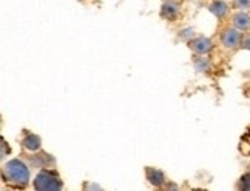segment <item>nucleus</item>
I'll return each instance as SVG.
<instances>
[{
  "mask_svg": "<svg viewBox=\"0 0 250 191\" xmlns=\"http://www.w3.org/2000/svg\"><path fill=\"white\" fill-rule=\"evenodd\" d=\"M179 13V3L178 2H173V0H168L164 5H162L161 9V16L167 19V20H175L176 16Z\"/></svg>",
  "mask_w": 250,
  "mask_h": 191,
  "instance_id": "nucleus-7",
  "label": "nucleus"
},
{
  "mask_svg": "<svg viewBox=\"0 0 250 191\" xmlns=\"http://www.w3.org/2000/svg\"><path fill=\"white\" fill-rule=\"evenodd\" d=\"M22 145L28 151H37L41 148V139L39 136L33 134V133H25L22 137Z\"/></svg>",
  "mask_w": 250,
  "mask_h": 191,
  "instance_id": "nucleus-8",
  "label": "nucleus"
},
{
  "mask_svg": "<svg viewBox=\"0 0 250 191\" xmlns=\"http://www.w3.org/2000/svg\"><path fill=\"white\" fill-rule=\"evenodd\" d=\"M233 8L241 11H250V0H233Z\"/></svg>",
  "mask_w": 250,
  "mask_h": 191,
  "instance_id": "nucleus-13",
  "label": "nucleus"
},
{
  "mask_svg": "<svg viewBox=\"0 0 250 191\" xmlns=\"http://www.w3.org/2000/svg\"><path fill=\"white\" fill-rule=\"evenodd\" d=\"M195 66H196L198 71H208L210 70V62H208L207 57H196Z\"/></svg>",
  "mask_w": 250,
  "mask_h": 191,
  "instance_id": "nucleus-12",
  "label": "nucleus"
},
{
  "mask_svg": "<svg viewBox=\"0 0 250 191\" xmlns=\"http://www.w3.org/2000/svg\"><path fill=\"white\" fill-rule=\"evenodd\" d=\"M241 37H243V31H239L238 28H227V30L223 31L221 34V43H223L224 48L227 50H235V48H239V43H241Z\"/></svg>",
  "mask_w": 250,
  "mask_h": 191,
  "instance_id": "nucleus-3",
  "label": "nucleus"
},
{
  "mask_svg": "<svg viewBox=\"0 0 250 191\" xmlns=\"http://www.w3.org/2000/svg\"><path fill=\"white\" fill-rule=\"evenodd\" d=\"M208 9H210V13L218 19H224L229 14V5L223 2V0H215V2L208 6Z\"/></svg>",
  "mask_w": 250,
  "mask_h": 191,
  "instance_id": "nucleus-9",
  "label": "nucleus"
},
{
  "mask_svg": "<svg viewBox=\"0 0 250 191\" xmlns=\"http://www.w3.org/2000/svg\"><path fill=\"white\" fill-rule=\"evenodd\" d=\"M236 188L244 190V191H250V171H247V173H244L241 177H239Z\"/></svg>",
  "mask_w": 250,
  "mask_h": 191,
  "instance_id": "nucleus-11",
  "label": "nucleus"
},
{
  "mask_svg": "<svg viewBox=\"0 0 250 191\" xmlns=\"http://www.w3.org/2000/svg\"><path fill=\"white\" fill-rule=\"evenodd\" d=\"M249 136H250V128H249Z\"/></svg>",
  "mask_w": 250,
  "mask_h": 191,
  "instance_id": "nucleus-16",
  "label": "nucleus"
},
{
  "mask_svg": "<svg viewBox=\"0 0 250 191\" xmlns=\"http://www.w3.org/2000/svg\"><path fill=\"white\" fill-rule=\"evenodd\" d=\"M146 176H147L148 182L151 185H155V187H162L166 184V176L158 168H151V167L146 168Z\"/></svg>",
  "mask_w": 250,
  "mask_h": 191,
  "instance_id": "nucleus-6",
  "label": "nucleus"
},
{
  "mask_svg": "<svg viewBox=\"0 0 250 191\" xmlns=\"http://www.w3.org/2000/svg\"><path fill=\"white\" fill-rule=\"evenodd\" d=\"M232 25L243 33L250 31V14H249V11H241V9H238V11L232 16Z\"/></svg>",
  "mask_w": 250,
  "mask_h": 191,
  "instance_id": "nucleus-5",
  "label": "nucleus"
},
{
  "mask_svg": "<svg viewBox=\"0 0 250 191\" xmlns=\"http://www.w3.org/2000/svg\"><path fill=\"white\" fill-rule=\"evenodd\" d=\"M190 48L193 50L196 54L199 56H206L211 51V48H213V42H211L208 37H204V36H199L196 39L190 40Z\"/></svg>",
  "mask_w": 250,
  "mask_h": 191,
  "instance_id": "nucleus-4",
  "label": "nucleus"
},
{
  "mask_svg": "<svg viewBox=\"0 0 250 191\" xmlns=\"http://www.w3.org/2000/svg\"><path fill=\"white\" fill-rule=\"evenodd\" d=\"M6 151H9V147L6 148V143H5V140L2 139V157L6 156Z\"/></svg>",
  "mask_w": 250,
  "mask_h": 191,
  "instance_id": "nucleus-15",
  "label": "nucleus"
},
{
  "mask_svg": "<svg viewBox=\"0 0 250 191\" xmlns=\"http://www.w3.org/2000/svg\"><path fill=\"white\" fill-rule=\"evenodd\" d=\"M62 180L54 170H42L34 179V188L39 191L45 190H62Z\"/></svg>",
  "mask_w": 250,
  "mask_h": 191,
  "instance_id": "nucleus-2",
  "label": "nucleus"
},
{
  "mask_svg": "<svg viewBox=\"0 0 250 191\" xmlns=\"http://www.w3.org/2000/svg\"><path fill=\"white\" fill-rule=\"evenodd\" d=\"M239 48H243V50H249V51H250V33H249V31L243 33V37H241V43H239Z\"/></svg>",
  "mask_w": 250,
  "mask_h": 191,
  "instance_id": "nucleus-14",
  "label": "nucleus"
},
{
  "mask_svg": "<svg viewBox=\"0 0 250 191\" xmlns=\"http://www.w3.org/2000/svg\"><path fill=\"white\" fill-rule=\"evenodd\" d=\"M2 177L5 182L14 185L16 188H25L30 184V170L22 160L13 159L3 165Z\"/></svg>",
  "mask_w": 250,
  "mask_h": 191,
  "instance_id": "nucleus-1",
  "label": "nucleus"
},
{
  "mask_svg": "<svg viewBox=\"0 0 250 191\" xmlns=\"http://www.w3.org/2000/svg\"><path fill=\"white\" fill-rule=\"evenodd\" d=\"M33 167H39V168H46V160H54L50 154H45V153H41V154H36L33 157H30Z\"/></svg>",
  "mask_w": 250,
  "mask_h": 191,
  "instance_id": "nucleus-10",
  "label": "nucleus"
}]
</instances>
